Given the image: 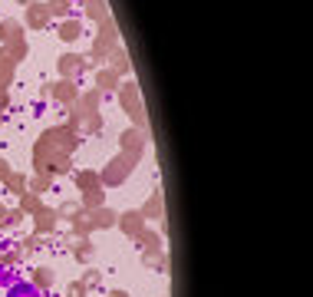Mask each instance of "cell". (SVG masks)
<instances>
[{"instance_id":"1","label":"cell","mask_w":313,"mask_h":297,"mask_svg":"<svg viewBox=\"0 0 313 297\" xmlns=\"http://www.w3.org/2000/svg\"><path fill=\"white\" fill-rule=\"evenodd\" d=\"M7 297H43V294H40V287L30 284V281H13V284L7 287Z\"/></svg>"}]
</instances>
